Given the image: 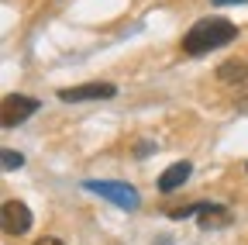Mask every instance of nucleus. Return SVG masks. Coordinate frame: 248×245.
<instances>
[{
  "label": "nucleus",
  "instance_id": "5",
  "mask_svg": "<svg viewBox=\"0 0 248 245\" xmlns=\"http://www.w3.org/2000/svg\"><path fill=\"white\" fill-rule=\"evenodd\" d=\"M0 225H4L7 235H24L31 228V211L21 200H7L4 211H0Z\"/></svg>",
  "mask_w": 248,
  "mask_h": 245
},
{
  "label": "nucleus",
  "instance_id": "3",
  "mask_svg": "<svg viewBox=\"0 0 248 245\" xmlns=\"http://www.w3.org/2000/svg\"><path fill=\"white\" fill-rule=\"evenodd\" d=\"M35 111H38V100L35 97L11 94V97H4V107H0V125H4V128H17L21 121H28Z\"/></svg>",
  "mask_w": 248,
  "mask_h": 245
},
{
  "label": "nucleus",
  "instance_id": "1",
  "mask_svg": "<svg viewBox=\"0 0 248 245\" xmlns=\"http://www.w3.org/2000/svg\"><path fill=\"white\" fill-rule=\"evenodd\" d=\"M234 38H238V28L228 17H203L183 35V52L186 55H207V52L221 49Z\"/></svg>",
  "mask_w": 248,
  "mask_h": 245
},
{
  "label": "nucleus",
  "instance_id": "8",
  "mask_svg": "<svg viewBox=\"0 0 248 245\" xmlns=\"http://www.w3.org/2000/svg\"><path fill=\"white\" fill-rule=\"evenodd\" d=\"M217 80L221 83H245L248 80V63L245 59H228V63L217 66Z\"/></svg>",
  "mask_w": 248,
  "mask_h": 245
},
{
  "label": "nucleus",
  "instance_id": "13",
  "mask_svg": "<svg viewBox=\"0 0 248 245\" xmlns=\"http://www.w3.org/2000/svg\"><path fill=\"white\" fill-rule=\"evenodd\" d=\"M245 169H248V166H245Z\"/></svg>",
  "mask_w": 248,
  "mask_h": 245
},
{
  "label": "nucleus",
  "instance_id": "9",
  "mask_svg": "<svg viewBox=\"0 0 248 245\" xmlns=\"http://www.w3.org/2000/svg\"><path fill=\"white\" fill-rule=\"evenodd\" d=\"M0 156H4V159H0V166H4L7 173H11V169H21V166H24V156H21V152H14V148H4Z\"/></svg>",
  "mask_w": 248,
  "mask_h": 245
},
{
  "label": "nucleus",
  "instance_id": "12",
  "mask_svg": "<svg viewBox=\"0 0 248 245\" xmlns=\"http://www.w3.org/2000/svg\"><path fill=\"white\" fill-rule=\"evenodd\" d=\"M214 4H248V0H214Z\"/></svg>",
  "mask_w": 248,
  "mask_h": 245
},
{
  "label": "nucleus",
  "instance_id": "2",
  "mask_svg": "<svg viewBox=\"0 0 248 245\" xmlns=\"http://www.w3.org/2000/svg\"><path fill=\"white\" fill-rule=\"evenodd\" d=\"M83 187L93 190V194H100V197H107V200H114L124 211H135L138 207V190L128 187V183H117V180H86Z\"/></svg>",
  "mask_w": 248,
  "mask_h": 245
},
{
  "label": "nucleus",
  "instance_id": "11",
  "mask_svg": "<svg viewBox=\"0 0 248 245\" xmlns=\"http://www.w3.org/2000/svg\"><path fill=\"white\" fill-rule=\"evenodd\" d=\"M35 245H66V242H62V238H38Z\"/></svg>",
  "mask_w": 248,
  "mask_h": 245
},
{
  "label": "nucleus",
  "instance_id": "7",
  "mask_svg": "<svg viewBox=\"0 0 248 245\" xmlns=\"http://www.w3.org/2000/svg\"><path fill=\"white\" fill-rule=\"evenodd\" d=\"M197 221H200V228H224V225H231V211L221 204H200Z\"/></svg>",
  "mask_w": 248,
  "mask_h": 245
},
{
  "label": "nucleus",
  "instance_id": "6",
  "mask_svg": "<svg viewBox=\"0 0 248 245\" xmlns=\"http://www.w3.org/2000/svg\"><path fill=\"white\" fill-rule=\"evenodd\" d=\"M190 173H193V166L190 163H172L162 176H159V190L162 194H172V190H179L186 180H190Z\"/></svg>",
  "mask_w": 248,
  "mask_h": 245
},
{
  "label": "nucleus",
  "instance_id": "4",
  "mask_svg": "<svg viewBox=\"0 0 248 245\" xmlns=\"http://www.w3.org/2000/svg\"><path fill=\"white\" fill-rule=\"evenodd\" d=\"M117 94V86L114 83H83V86H66V90H59V100H66V104H83V100H107Z\"/></svg>",
  "mask_w": 248,
  "mask_h": 245
},
{
  "label": "nucleus",
  "instance_id": "10",
  "mask_svg": "<svg viewBox=\"0 0 248 245\" xmlns=\"http://www.w3.org/2000/svg\"><path fill=\"white\" fill-rule=\"evenodd\" d=\"M234 107H238V111H241V114H248V94H241V97H238V100H234Z\"/></svg>",
  "mask_w": 248,
  "mask_h": 245
}]
</instances>
